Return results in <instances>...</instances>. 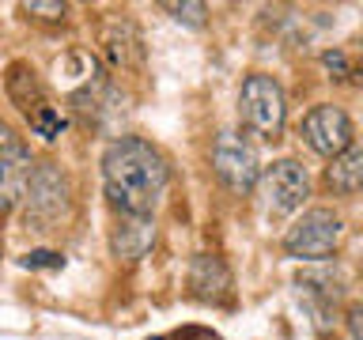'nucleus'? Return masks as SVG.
<instances>
[{"instance_id":"obj_1","label":"nucleus","mask_w":363,"mask_h":340,"mask_svg":"<svg viewBox=\"0 0 363 340\" xmlns=\"http://www.w3.org/2000/svg\"><path fill=\"white\" fill-rule=\"evenodd\" d=\"M170 181V166L155 144L140 136H118L102 152V186L118 212L152 215Z\"/></svg>"},{"instance_id":"obj_2","label":"nucleus","mask_w":363,"mask_h":340,"mask_svg":"<svg viewBox=\"0 0 363 340\" xmlns=\"http://www.w3.org/2000/svg\"><path fill=\"white\" fill-rule=\"evenodd\" d=\"M284 118H288V102H284V91L272 76L254 72L242 79V91H238V121L250 136L257 140H277L284 132Z\"/></svg>"},{"instance_id":"obj_3","label":"nucleus","mask_w":363,"mask_h":340,"mask_svg":"<svg viewBox=\"0 0 363 340\" xmlns=\"http://www.w3.org/2000/svg\"><path fill=\"white\" fill-rule=\"evenodd\" d=\"M345 238V223L333 208H311L288 227L284 254L295 261H325Z\"/></svg>"},{"instance_id":"obj_4","label":"nucleus","mask_w":363,"mask_h":340,"mask_svg":"<svg viewBox=\"0 0 363 340\" xmlns=\"http://www.w3.org/2000/svg\"><path fill=\"white\" fill-rule=\"evenodd\" d=\"M23 197H27V223H34L38 231L57 227L68 215V208H72V189H68V178L57 163L34 166Z\"/></svg>"},{"instance_id":"obj_5","label":"nucleus","mask_w":363,"mask_h":340,"mask_svg":"<svg viewBox=\"0 0 363 340\" xmlns=\"http://www.w3.org/2000/svg\"><path fill=\"white\" fill-rule=\"evenodd\" d=\"M257 197H261V212L272 220H284L295 208H303V200L311 197V178L295 159H277L272 166H265L257 174Z\"/></svg>"},{"instance_id":"obj_6","label":"nucleus","mask_w":363,"mask_h":340,"mask_svg":"<svg viewBox=\"0 0 363 340\" xmlns=\"http://www.w3.org/2000/svg\"><path fill=\"white\" fill-rule=\"evenodd\" d=\"M212 170L231 193H250L257 186L261 163H257V152H254V144H250L246 136L220 132L216 144H212Z\"/></svg>"},{"instance_id":"obj_7","label":"nucleus","mask_w":363,"mask_h":340,"mask_svg":"<svg viewBox=\"0 0 363 340\" xmlns=\"http://www.w3.org/2000/svg\"><path fill=\"white\" fill-rule=\"evenodd\" d=\"M303 140L311 144V152L333 159L340 155L345 147L356 144V129H352V118L340 106H314L311 113L303 118Z\"/></svg>"},{"instance_id":"obj_8","label":"nucleus","mask_w":363,"mask_h":340,"mask_svg":"<svg viewBox=\"0 0 363 340\" xmlns=\"http://www.w3.org/2000/svg\"><path fill=\"white\" fill-rule=\"evenodd\" d=\"M30 152L23 144V136L11 129L8 121H0V208H11L30 181Z\"/></svg>"},{"instance_id":"obj_9","label":"nucleus","mask_w":363,"mask_h":340,"mask_svg":"<svg viewBox=\"0 0 363 340\" xmlns=\"http://www.w3.org/2000/svg\"><path fill=\"white\" fill-rule=\"evenodd\" d=\"M231 291H235V280H231V268L223 265V257L216 254H197L189 265V295L197 302H231Z\"/></svg>"},{"instance_id":"obj_10","label":"nucleus","mask_w":363,"mask_h":340,"mask_svg":"<svg viewBox=\"0 0 363 340\" xmlns=\"http://www.w3.org/2000/svg\"><path fill=\"white\" fill-rule=\"evenodd\" d=\"M155 246V220L152 215H125L118 212V223L110 231V249L121 261H140Z\"/></svg>"},{"instance_id":"obj_11","label":"nucleus","mask_w":363,"mask_h":340,"mask_svg":"<svg viewBox=\"0 0 363 340\" xmlns=\"http://www.w3.org/2000/svg\"><path fill=\"white\" fill-rule=\"evenodd\" d=\"M4 87H8V98L16 102V106L27 113H38L45 106V87H42V79L38 72L27 64V61H16V64H8V76H4Z\"/></svg>"},{"instance_id":"obj_12","label":"nucleus","mask_w":363,"mask_h":340,"mask_svg":"<svg viewBox=\"0 0 363 340\" xmlns=\"http://www.w3.org/2000/svg\"><path fill=\"white\" fill-rule=\"evenodd\" d=\"M102 53H106V61L125 72L129 64H140L144 61V50H140V38H136L133 23H113V27L102 30Z\"/></svg>"},{"instance_id":"obj_13","label":"nucleus","mask_w":363,"mask_h":340,"mask_svg":"<svg viewBox=\"0 0 363 340\" xmlns=\"http://www.w3.org/2000/svg\"><path fill=\"white\" fill-rule=\"evenodd\" d=\"M325 181H329V189H333L337 197H356L359 186H363V152H359V144H352L340 155L329 159Z\"/></svg>"},{"instance_id":"obj_14","label":"nucleus","mask_w":363,"mask_h":340,"mask_svg":"<svg viewBox=\"0 0 363 340\" xmlns=\"http://www.w3.org/2000/svg\"><path fill=\"white\" fill-rule=\"evenodd\" d=\"M30 129L38 136H45V140H57L61 129H65V121H61V113H57L53 106H42L38 113H30Z\"/></svg>"},{"instance_id":"obj_15","label":"nucleus","mask_w":363,"mask_h":340,"mask_svg":"<svg viewBox=\"0 0 363 340\" xmlns=\"http://www.w3.org/2000/svg\"><path fill=\"white\" fill-rule=\"evenodd\" d=\"M163 11H170L178 23H189V27H204V4H163Z\"/></svg>"},{"instance_id":"obj_16","label":"nucleus","mask_w":363,"mask_h":340,"mask_svg":"<svg viewBox=\"0 0 363 340\" xmlns=\"http://www.w3.org/2000/svg\"><path fill=\"white\" fill-rule=\"evenodd\" d=\"M23 268H65V257L57 249H30L23 257Z\"/></svg>"},{"instance_id":"obj_17","label":"nucleus","mask_w":363,"mask_h":340,"mask_svg":"<svg viewBox=\"0 0 363 340\" xmlns=\"http://www.w3.org/2000/svg\"><path fill=\"white\" fill-rule=\"evenodd\" d=\"M23 11L27 16H38V19H45V23H57V19H65L68 16V4H42V0H34V4H23Z\"/></svg>"},{"instance_id":"obj_18","label":"nucleus","mask_w":363,"mask_h":340,"mask_svg":"<svg viewBox=\"0 0 363 340\" xmlns=\"http://www.w3.org/2000/svg\"><path fill=\"white\" fill-rule=\"evenodd\" d=\"M322 61H325L329 72H337V79H345V76H348V61H345V53H340V50L322 53Z\"/></svg>"},{"instance_id":"obj_19","label":"nucleus","mask_w":363,"mask_h":340,"mask_svg":"<svg viewBox=\"0 0 363 340\" xmlns=\"http://www.w3.org/2000/svg\"><path fill=\"white\" fill-rule=\"evenodd\" d=\"M359 306H352V310H348V329H352V340H363V333H359Z\"/></svg>"}]
</instances>
